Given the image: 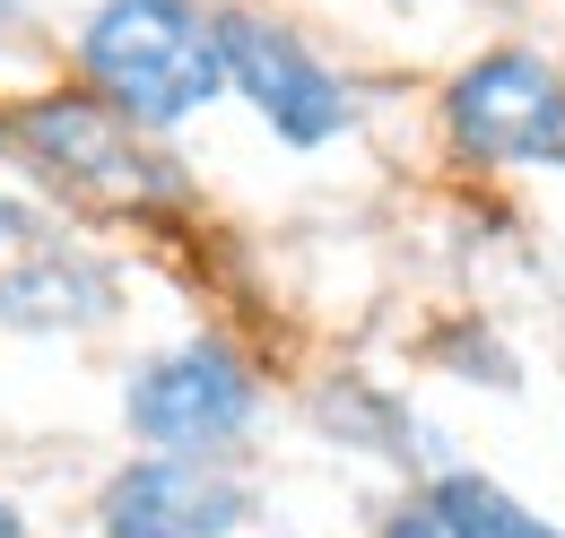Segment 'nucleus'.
Returning <instances> with one entry per match:
<instances>
[{
  "mask_svg": "<svg viewBox=\"0 0 565 538\" xmlns=\"http://www.w3.org/2000/svg\"><path fill=\"white\" fill-rule=\"evenodd\" d=\"M444 139L470 165H557L565 174V69L531 44H495L452 69Z\"/></svg>",
  "mask_w": 565,
  "mask_h": 538,
  "instance_id": "obj_5",
  "label": "nucleus"
},
{
  "mask_svg": "<svg viewBox=\"0 0 565 538\" xmlns=\"http://www.w3.org/2000/svg\"><path fill=\"white\" fill-rule=\"evenodd\" d=\"M426 513H435L444 538H565L557 521H540L531 504H513V495L479 470H444L426 486Z\"/></svg>",
  "mask_w": 565,
  "mask_h": 538,
  "instance_id": "obj_8",
  "label": "nucleus"
},
{
  "mask_svg": "<svg viewBox=\"0 0 565 538\" xmlns=\"http://www.w3.org/2000/svg\"><path fill=\"white\" fill-rule=\"evenodd\" d=\"M244 521H253V486L226 461L140 452L96 495V538H235Z\"/></svg>",
  "mask_w": 565,
  "mask_h": 538,
  "instance_id": "obj_6",
  "label": "nucleus"
},
{
  "mask_svg": "<svg viewBox=\"0 0 565 538\" xmlns=\"http://www.w3.org/2000/svg\"><path fill=\"white\" fill-rule=\"evenodd\" d=\"M122 313V287L114 269L87 261V252H18L0 269V331L26 338H71V331H105Z\"/></svg>",
  "mask_w": 565,
  "mask_h": 538,
  "instance_id": "obj_7",
  "label": "nucleus"
},
{
  "mask_svg": "<svg viewBox=\"0 0 565 538\" xmlns=\"http://www.w3.org/2000/svg\"><path fill=\"white\" fill-rule=\"evenodd\" d=\"M217 62H226V87L270 122V139L287 148H331V139L356 131V87L322 62L287 18L270 9H244L226 0L217 9Z\"/></svg>",
  "mask_w": 565,
  "mask_h": 538,
  "instance_id": "obj_4",
  "label": "nucleus"
},
{
  "mask_svg": "<svg viewBox=\"0 0 565 538\" xmlns=\"http://www.w3.org/2000/svg\"><path fill=\"white\" fill-rule=\"evenodd\" d=\"M262 417V374L244 365V347L226 338H183L131 365L122 383V426L140 452L166 461H226L244 443V426Z\"/></svg>",
  "mask_w": 565,
  "mask_h": 538,
  "instance_id": "obj_3",
  "label": "nucleus"
},
{
  "mask_svg": "<svg viewBox=\"0 0 565 538\" xmlns=\"http://www.w3.org/2000/svg\"><path fill=\"white\" fill-rule=\"evenodd\" d=\"M0 538H35V530H26V513H18L9 495H0Z\"/></svg>",
  "mask_w": 565,
  "mask_h": 538,
  "instance_id": "obj_10",
  "label": "nucleus"
},
{
  "mask_svg": "<svg viewBox=\"0 0 565 538\" xmlns=\"http://www.w3.org/2000/svg\"><path fill=\"white\" fill-rule=\"evenodd\" d=\"M9 26H26V0H0V35H9Z\"/></svg>",
  "mask_w": 565,
  "mask_h": 538,
  "instance_id": "obj_11",
  "label": "nucleus"
},
{
  "mask_svg": "<svg viewBox=\"0 0 565 538\" xmlns=\"http://www.w3.org/2000/svg\"><path fill=\"white\" fill-rule=\"evenodd\" d=\"M0 157L26 165V183L44 201L78 208V217H114V226H140V217L192 201V174L87 87H35V96L0 105Z\"/></svg>",
  "mask_w": 565,
  "mask_h": 538,
  "instance_id": "obj_1",
  "label": "nucleus"
},
{
  "mask_svg": "<svg viewBox=\"0 0 565 538\" xmlns=\"http://www.w3.org/2000/svg\"><path fill=\"white\" fill-rule=\"evenodd\" d=\"M35 235H44V217H35V201L0 183V252H35Z\"/></svg>",
  "mask_w": 565,
  "mask_h": 538,
  "instance_id": "obj_9",
  "label": "nucleus"
},
{
  "mask_svg": "<svg viewBox=\"0 0 565 538\" xmlns=\"http://www.w3.org/2000/svg\"><path fill=\"white\" fill-rule=\"evenodd\" d=\"M78 87L105 96L131 131L166 139L226 96L210 0H96L78 26Z\"/></svg>",
  "mask_w": 565,
  "mask_h": 538,
  "instance_id": "obj_2",
  "label": "nucleus"
}]
</instances>
